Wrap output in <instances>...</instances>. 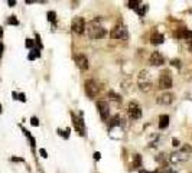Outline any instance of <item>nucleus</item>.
<instances>
[{
  "label": "nucleus",
  "instance_id": "33",
  "mask_svg": "<svg viewBox=\"0 0 192 173\" xmlns=\"http://www.w3.org/2000/svg\"><path fill=\"white\" fill-rule=\"evenodd\" d=\"M3 49H4V46H3V43L0 42V56L3 55Z\"/></svg>",
  "mask_w": 192,
  "mask_h": 173
},
{
  "label": "nucleus",
  "instance_id": "25",
  "mask_svg": "<svg viewBox=\"0 0 192 173\" xmlns=\"http://www.w3.org/2000/svg\"><path fill=\"white\" fill-rule=\"evenodd\" d=\"M30 124H32V126H35V127H38L39 126V120L36 117H32V118H30Z\"/></svg>",
  "mask_w": 192,
  "mask_h": 173
},
{
  "label": "nucleus",
  "instance_id": "8",
  "mask_svg": "<svg viewBox=\"0 0 192 173\" xmlns=\"http://www.w3.org/2000/svg\"><path fill=\"white\" fill-rule=\"evenodd\" d=\"M71 29L74 33H84L85 30V20L83 17H74L72 19V23H71Z\"/></svg>",
  "mask_w": 192,
  "mask_h": 173
},
{
  "label": "nucleus",
  "instance_id": "24",
  "mask_svg": "<svg viewBox=\"0 0 192 173\" xmlns=\"http://www.w3.org/2000/svg\"><path fill=\"white\" fill-rule=\"evenodd\" d=\"M55 12H48V20L49 22H55Z\"/></svg>",
  "mask_w": 192,
  "mask_h": 173
},
{
  "label": "nucleus",
  "instance_id": "1",
  "mask_svg": "<svg viewBox=\"0 0 192 173\" xmlns=\"http://www.w3.org/2000/svg\"><path fill=\"white\" fill-rule=\"evenodd\" d=\"M191 156H192V146L191 144H184L181 150L169 154V162L173 163V165H178V163L188 162L189 159H191Z\"/></svg>",
  "mask_w": 192,
  "mask_h": 173
},
{
  "label": "nucleus",
  "instance_id": "11",
  "mask_svg": "<svg viewBox=\"0 0 192 173\" xmlns=\"http://www.w3.org/2000/svg\"><path fill=\"white\" fill-rule=\"evenodd\" d=\"M75 63L81 71H87L88 68H90V62H88V58L85 55H77L75 56Z\"/></svg>",
  "mask_w": 192,
  "mask_h": 173
},
{
  "label": "nucleus",
  "instance_id": "17",
  "mask_svg": "<svg viewBox=\"0 0 192 173\" xmlns=\"http://www.w3.org/2000/svg\"><path fill=\"white\" fill-rule=\"evenodd\" d=\"M39 56H41V52H39L38 48H35V49H32V51L29 52V55H28V59H29V61H33V59L39 58Z\"/></svg>",
  "mask_w": 192,
  "mask_h": 173
},
{
  "label": "nucleus",
  "instance_id": "20",
  "mask_svg": "<svg viewBox=\"0 0 192 173\" xmlns=\"http://www.w3.org/2000/svg\"><path fill=\"white\" fill-rule=\"evenodd\" d=\"M7 25H13V26H17V25H19V20L16 19V16H9Z\"/></svg>",
  "mask_w": 192,
  "mask_h": 173
},
{
  "label": "nucleus",
  "instance_id": "19",
  "mask_svg": "<svg viewBox=\"0 0 192 173\" xmlns=\"http://www.w3.org/2000/svg\"><path fill=\"white\" fill-rule=\"evenodd\" d=\"M140 165H142V157H140V154H134V157H133V166H134V167H139Z\"/></svg>",
  "mask_w": 192,
  "mask_h": 173
},
{
  "label": "nucleus",
  "instance_id": "10",
  "mask_svg": "<svg viewBox=\"0 0 192 173\" xmlns=\"http://www.w3.org/2000/svg\"><path fill=\"white\" fill-rule=\"evenodd\" d=\"M72 117V124H74V128L78 131L81 136L85 134V126H84V121L79 117H75V114H71Z\"/></svg>",
  "mask_w": 192,
  "mask_h": 173
},
{
  "label": "nucleus",
  "instance_id": "18",
  "mask_svg": "<svg viewBox=\"0 0 192 173\" xmlns=\"http://www.w3.org/2000/svg\"><path fill=\"white\" fill-rule=\"evenodd\" d=\"M136 12H137L139 16H145L147 12V4H140V6L136 9Z\"/></svg>",
  "mask_w": 192,
  "mask_h": 173
},
{
  "label": "nucleus",
  "instance_id": "9",
  "mask_svg": "<svg viewBox=\"0 0 192 173\" xmlns=\"http://www.w3.org/2000/svg\"><path fill=\"white\" fill-rule=\"evenodd\" d=\"M97 108H98L100 117L103 118V120H107V118L110 117V106H109V102L98 101V102H97Z\"/></svg>",
  "mask_w": 192,
  "mask_h": 173
},
{
  "label": "nucleus",
  "instance_id": "22",
  "mask_svg": "<svg viewBox=\"0 0 192 173\" xmlns=\"http://www.w3.org/2000/svg\"><path fill=\"white\" fill-rule=\"evenodd\" d=\"M25 46L28 48V49H35V42L32 41V39H26V42H25Z\"/></svg>",
  "mask_w": 192,
  "mask_h": 173
},
{
  "label": "nucleus",
  "instance_id": "34",
  "mask_svg": "<svg viewBox=\"0 0 192 173\" xmlns=\"http://www.w3.org/2000/svg\"><path fill=\"white\" fill-rule=\"evenodd\" d=\"M189 52H191V54H192V41H191V42H189Z\"/></svg>",
  "mask_w": 192,
  "mask_h": 173
},
{
  "label": "nucleus",
  "instance_id": "30",
  "mask_svg": "<svg viewBox=\"0 0 192 173\" xmlns=\"http://www.w3.org/2000/svg\"><path fill=\"white\" fill-rule=\"evenodd\" d=\"M100 159H101L100 152H96V153H94V160H100Z\"/></svg>",
  "mask_w": 192,
  "mask_h": 173
},
{
  "label": "nucleus",
  "instance_id": "21",
  "mask_svg": "<svg viewBox=\"0 0 192 173\" xmlns=\"http://www.w3.org/2000/svg\"><path fill=\"white\" fill-rule=\"evenodd\" d=\"M154 173H176V170L173 169V167H163L162 170H159V172H154Z\"/></svg>",
  "mask_w": 192,
  "mask_h": 173
},
{
  "label": "nucleus",
  "instance_id": "15",
  "mask_svg": "<svg viewBox=\"0 0 192 173\" xmlns=\"http://www.w3.org/2000/svg\"><path fill=\"white\" fill-rule=\"evenodd\" d=\"M163 41H165V38H163V35H160V33H153L150 38V42L153 43V45H160V43H163Z\"/></svg>",
  "mask_w": 192,
  "mask_h": 173
},
{
  "label": "nucleus",
  "instance_id": "6",
  "mask_svg": "<svg viewBox=\"0 0 192 173\" xmlns=\"http://www.w3.org/2000/svg\"><path fill=\"white\" fill-rule=\"evenodd\" d=\"M110 36H111L113 39H127L129 38V32H127V29H126V26L117 25L114 29H111Z\"/></svg>",
  "mask_w": 192,
  "mask_h": 173
},
{
  "label": "nucleus",
  "instance_id": "27",
  "mask_svg": "<svg viewBox=\"0 0 192 173\" xmlns=\"http://www.w3.org/2000/svg\"><path fill=\"white\" fill-rule=\"evenodd\" d=\"M39 154H41L43 159H46V157H48V153H46L45 149H41V150H39Z\"/></svg>",
  "mask_w": 192,
  "mask_h": 173
},
{
  "label": "nucleus",
  "instance_id": "2",
  "mask_svg": "<svg viewBox=\"0 0 192 173\" xmlns=\"http://www.w3.org/2000/svg\"><path fill=\"white\" fill-rule=\"evenodd\" d=\"M84 32H85V35H87L88 38H91V39H100V38H104L105 35H107V30L94 20L90 22L88 25H85V30Z\"/></svg>",
  "mask_w": 192,
  "mask_h": 173
},
{
  "label": "nucleus",
  "instance_id": "28",
  "mask_svg": "<svg viewBox=\"0 0 192 173\" xmlns=\"http://www.w3.org/2000/svg\"><path fill=\"white\" fill-rule=\"evenodd\" d=\"M110 97H113V100H116V101H118V100H120V97H118V95H117V94H114L113 91H110V94H109Z\"/></svg>",
  "mask_w": 192,
  "mask_h": 173
},
{
  "label": "nucleus",
  "instance_id": "36",
  "mask_svg": "<svg viewBox=\"0 0 192 173\" xmlns=\"http://www.w3.org/2000/svg\"><path fill=\"white\" fill-rule=\"evenodd\" d=\"M140 173H152V172H147V170H140Z\"/></svg>",
  "mask_w": 192,
  "mask_h": 173
},
{
  "label": "nucleus",
  "instance_id": "7",
  "mask_svg": "<svg viewBox=\"0 0 192 173\" xmlns=\"http://www.w3.org/2000/svg\"><path fill=\"white\" fill-rule=\"evenodd\" d=\"M127 111H129V117L132 120H139L142 117V108L136 101H132L127 107Z\"/></svg>",
  "mask_w": 192,
  "mask_h": 173
},
{
  "label": "nucleus",
  "instance_id": "13",
  "mask_svg": "<svg viewBox=\"0 0 192 173\" xmlns=\"http://www.w3.org/2000/svg\"><path fill=\"white\" fill-rule=\"evenodd\" d=\"M149 61H150V63L153 67H162L163 63H165V58H163V55L160 52H153Z\"/></svg>",
  "mask_w": 192,
  "mask_h": 173
},
{
  "label": "nucleus",
  "instance_id": "3",
  "mask_svg": "<svg viewBox=\"0 0 192 173\" xmlns=\"http://www.w3.org/2000/svg\"><path fill=\"white\" fill-rule=\"evenodd\" d=\"M137 85H139V88H140V91H143V93H149V91L152 89V85H153L150 72L146 71V69H143V71L139 72Z\"/></svg>",
  "mask_w": 192,
  "mask_h": 173
},
{
  "label": "nucleus",
  "instance_id": "31",
  "mask_svg": "<svg viewBox=\"0 0 192 173\" xmlns=\"http://www.w3.org/2000/svg\"><path fill=\"white\" fill-rule=\"evenodd\" d=\"M7 4H9V6H10V7H13V6L16 4V2H15V0H9V2H7Z\"/></svg>",
  "mask_w": 192,
  "mask_h": 173
},
{
  "label": "nucleus",
  "instance_id": "37",
  "mask_svg": "<svg viewBox=\"0 0 192 173\" xmlns=\"http://www.w3.org/2000/svg\"><path fill=\"white\" fill-rule=\"evenodd\" d=\"M0 113H2V106H0Z\"/></svg>",
  "mask_w": 192,
  "mask_h": 173
},
{
  "label": "nucleus",
  "instance_id": "14",
  "mask_svg": "<svg viewBox=\"0 0 192 173\" xmlns=\"http://www.w3.org/2000/svg\"><path fill=\"white\" fill-rule=\"evenodd\" d=\"M169 121H171L169 115L162 114L160 117H159V128H160V130H165V128L169 126Z\"/></svg>",
  "mask_w": 192,
  "mask_h": 173
},
{
  "label": "nucleus",
  "instance_id": "5",
  "mask_svg": "<svg viewBox=\"0 0 192 173\" xmlns=\"http://www.w3.org/2000/svg\"><path fill=\"white\" fill-rule=\"evenodd\" d=\"M172 87V75L169 71H163L159 76V88L160 89H169Z\"/></svg>",
  "mask_w": 192,
  "mask_h": 173
},
{
  "label": "nucleus",
  "instance_id": "16",
  "mask_svg": "<svg viewBox=\"0 0 192 173\" xmlns=\"http://www.w3.org/2000/svg\"><path fill=\"white\" fill-rule=\"evenodd\" d=\"M178 35H179V38L186 39V41L192 39V30H189V29H181Z\"/></svg>",
  "mask_w": 192,
  "mask_h": 173
},
{
  "label": "nucleus",
  "instance_id": "29",
  "mask_svg": "<svg viewBox=\"0 0 192 173\" xmlns=\"http://www.w3.org/2000/svg\"><path fill=\"white\" fill-rule=\"evenodd\" d=\"M17 100H20L22 102H26V97H25V94H19V97H17Z\"/></svg>",
  "mask_w": 192,
  "mask_h": 173
},
{
  "label": "nucleus",
  "instance_id": "12",
  "mask_svg": "<svg viewBox=\"0 0 192 173\" xmlns=\"http://www.w3.org/2000/svg\"><path fill=\"white\" fill-rule=\"evenodd\" d=\"M173 100H175V95L171 93H165L162 94L160 97H158V104H160V106H169V104H172L173 102Z\"/></svg>",
  "mask_w": 192,
  "mask_h": 173
},
{
  "label": "nucleus",
  "instance_id": "26",
  "mask_svg": "<svg viewBox=\"0 0 192 173\" xmlns=\"http://www.w3.org/2000/svg\"><path fill=\"white\" fill-rule=\"evenodd\" d=\"M172 65H175L176 68H181L182 67V62H181L179 59H173V61H172Z\"/></svg>",
  "mask_w": 192,
  "mask_h": 173
},
{
  "label": "nucleus",
  "instance_id": "32",
  "mask_svg": "<svg viewBox=\"0 0 192 173\" xmlns=\"http://www.w3.org/2000/svg\"><path fill=\"white\" fill-rule=\"evenodd\" d=\"M172 143H173V146H175V147H178V146H179V141H178V140H176V139H173V140H172Z\"/></svg>",
  "mask_w": 192,
  "mask_h": 173
},
{
  "label": "nucleus",
  "instance_id": "23",
  "mask_svg": "<svg viewBox=\"0 0 192 173\" xmlns=\"http://www.w3.org/2000/svg\"><path fill=\"white\" fill-rule=\"evenodd\" d=\"M139 4H140V2H139V0H130V2H129V7L130 9H137Z\"/></svg>",
  "mask_w": 192,
  "mask_h": 173
},
{
  "label": "nucleus",
  "instance_id": "35",
  "mask_svg": "<svg viewBox=\"0 0 192 173\" xmlns=\"http://www.w3.org/2000/svg\"><path fill=\"white\" fill-rule=\"evenodd\" d=\"M2 36H3V28L0 26V38H2Z\"/></svg>",
  "mask_w": 192,
  "mask_h": 173
},
{
  "label": "nucleus",
  "instance_id": "4",
  "mask_svg": "<svg viewBox=\"0 0 192 173\" xmlns=\"http://www.w3.org/2000/svg\"><path fill=\"white\" fill-rule=\"evenodd\" d=\"M98 93H100V84L96 80H88L85 82V94L90 98H94L98 95Z\"/></svg>",
  "mask_w": 192,
  "mask_h": 173
}]
</instances>
